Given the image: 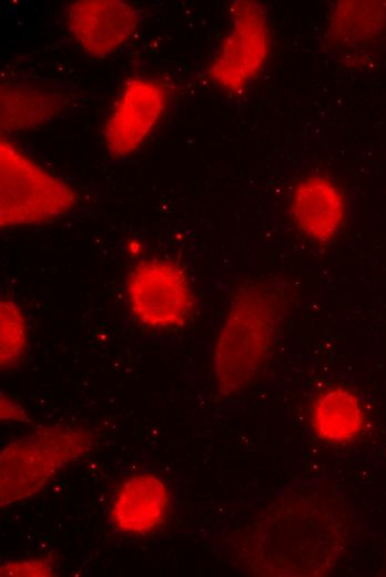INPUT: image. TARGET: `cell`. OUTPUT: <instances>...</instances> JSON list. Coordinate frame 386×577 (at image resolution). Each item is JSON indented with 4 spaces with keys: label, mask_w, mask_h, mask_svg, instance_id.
<instances>
[{
    "label": "cell",
    "mask_w": 386,
    "mask_h": 577,
    "mask_svg": "<svg viewBox=\"0 0 386 577\" xmlns=\"http://www.w3.org/2000/svg\"><path fill=\"white\" fill-rule=\"evenodd\" d=\"M169 493L154 475H139L125 480L113 502L115 526L125 533L145 535L159 527L165 516Z\"/></svg>",
    "instance_id": "9"
},
{
    "label": "cell",
    "mask_w": 386,
    "mask_h": 577,
    "mask_svg": "<svg viewBox=\"0 0 386 577\" xmlns=\"http://www.w3.org/2000/svg\"><path fill=\"white\" fill-rule=\"evenodd\" d=\"M277 306L272 294L255 285L240 290L234 296L213 356L221 392H240L264 365L276 334Z\"/></svg>",
    "instance_id": "1"
},
{
    "label": "cell",
    "mask_w": 386,
    "mask_h": 577,
    "mask_svg": "<svg viewBox=\"0 0 386 577\" xmlns=\"http://www.w3.org/2000/svg\"><path fill=\"white\" fill-rule=\"evenodd\" d=\"M125 292L133 316L156 330L183 326L194 305L183 270L162 259L139 262L128 276Z\"/></svg>",
    "instance_id": "4"
},
{
    "label": "cell",
    "mask_w": 386,
    "mask_h": 577,
    "mask_svg": "<svg viewBox=\"0 0 386 577\" xmlns=\"http://www.w3.org/2000/svg\"><path fill=\"white\" fill-rule=\"evenodd\" d=\"M292 216L296 226L317 242H328L338 232L345 213L337 186L325 176L301 181L292 195Z\"/></svg>",
    "instance_id": "8"
},
{
    "label": "cell",
    "mask_w": 386,
    "mask_h": 577,
    "mask_svg": "<svg viewBox=\"0 0 386 577\" xmlns=\"http://www.w3.org/2000/svg\"><path fill=\"white\" fill-rule=\"evenodd\" d=\"M89 431L67 425L42 426L8 443L0 455V504L39 493L65 465L87 454Z\"/></svg>",
    "instance_id": "2"
},
{
    "label": "cell",
    "mask_w": 386,
    "mask_h": 577,
    "mask_svg": "<svg viewBox=\"0 0 386 577\" xmlns=\"http://www.w3.org/2000/svg\"><path fill=\"white\" fill-rule=\"evenodd\" d=\"M1 418L2 419H11L16 422H28L29 418L27 413L22 409L21 406L16 404L12 399L1 395Z\"/></svg>",
    "instance_id": "14"
},
{
    "label": "cell",
    "mask_w": 386,
    "mask_h": 577,
    "mask_svg": "<svg viewBox=\"0 0 386 577\" xmlns=\"http://www.w3.org/2000/svg\"><path fill=\"white\" fill-rule=\"evenodd\" d=\"M52 97L31 88L11 87L1 91V126L20 130L50 118L57 110Z\"/></svg>",
    "instance_id": "11"
},
{
    "label": "cell",
    "mask_w": 386,
    "mask_h": 577,
    "mask_svg": "<svg viewBox=\"0 0 386 577\" xmlns=\"http://www.w3.org/2000/svg\"><path fill=\"white\" fill-rule=\"evenodd\" d=\"M364 414L357 398L348 391L334 388L323 394L313 408L317 435L332 443H348L362 431Z\"/></svg>",
    "instance_id": "10"
},
{
    "label": "cell",
    "mask_w": 386,
    "mask_h": 577,
    "mask_svg": "<svg viewBox=\"0 0 386 577\" xmlns=\"http://www.w3.org/2000/svg\"><path fill=\"white\" fill-rule=\"evenodd\" d=\"M268 39L264 8L254 1L235 2L231 30L209 67L212 80L227 91L243 88L261 71Z\"/></svg>",
    "instance_id": "5"
},
{
    "label": "cell",
    "mask_w": 386,
    "mask_h": 577,
    "mask_svg": "<svg viewBox=\"0 0 386 577\" xmlns=\"http://www.w3.org/2000/svg\"><path fill=\"white\" fill-rule=\"evenodd\" d=\"M166 102L162 84L148 79L128 81L104 125L109 153L123 158L134 152L155 126Z\"/></svg>",
    "instance_id": "6"
},
{
    "label": "cell",
    "mask_w": 386,
    "mask_h": 577,
    "mask_svg": "<svg viewBox=\"0 0 386 577\" xmlns=\"http://www.w3.org/2000/svg\"><path fill=\"white\" fill-rule=\"evenodd\" d=\"M68 29L84 51L104 57L121 47L136 29L135 8L119 0H80L68 7Z\"/></svg>",
    "instance_id": "7"
},
{
    "label": "cell",
    "mask_w": 386,
    "mask_h": 577,
    "mask_svg": "<svg viewBox=\"0 0 386 577\" xmlns=\"http://www.w3.org/2000/svg\"><path fill=\"white\" fill-rule=\"evenodd\" d=\"M75 191L7 140L0 142V225H35L67 213Z\"/></svg>",
    "instance_id": "3"
},
{
    "label": "cell",
    "mask_w": 386,
    "mask_h": 577,
    "mask_svg": "<svg viewBox=\"0 0 386 577\" xmlns=\"http://www.w3.org/2000/svg\"><path fill=\"white\" fill-rule=\"evenodd\" d=\"M0 364L2 370L16 366L27 348V325L20 307L10 300L0 304Z\"/></svg>",
    "instance_id": "12"
},
{
    "label": "cell",
    "mask_w": 386,
    "mask_h": 577,
    "mask_svg": "<svg viewBox=\"0 0 386 577\" xmlns=\"http://www.w3.org/2000/svg\"><path fill=\"white\" fill-rule=\"evenodd\" d=\"M1 576H51L53 568L49 561L26 559L6 563L0 568Z\"/></svg>",
    "instance_id": "13"
}]
</instances>
